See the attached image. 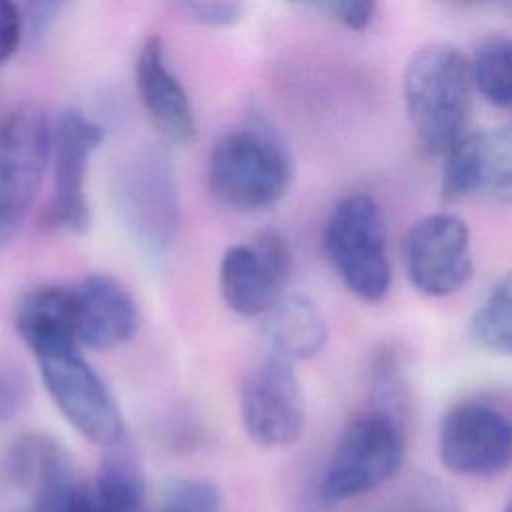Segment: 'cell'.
Here are the masks:
<instances>
[{
    "label": "cell",
    "mask_w": 512,
    "mask_h": 512,
    "mask_svg": "<svg viewBox=\"0 0 512 512\" xmlns=\"http://www.w3.org/2000/svg\"><path fill=\"white\" fill-rule=\"evenodd\" d=\"M292 160L280 138L262 124L226 132L208 158L212 192L244 212L274 206L292 180Z\"/></svg>",
    "instance_id": "7a4b0ae2"
},
{
    "label": "cell",
    "mask_w": 512,
    "mask_h": 512,
    "mask_svg": "<svg viewBox=\"0 0 512 512\" xmlns=\"http://www.w3.org/2000/svg\"><path fill=\"white\" fill-rule=\"evenodd\" d=\"M74 288L78 346L108 350L138 330L140 314L130 290L114 276L90 274Z\"/></svg>",
    "instance_id": "5bb4252c"
},
{
    "label": "cell",
    "mask_w": 512,
    "mask_h": 512,
    "mask_svg": "<svg viewBox=\"0 0 512 512\" xmlns=\"http://www.w3.org/2000/svg\"><path fill=\"white\" fill-rule=\"evenodd\" d=\"M42 382L68 424L92 444L114 448L124 442V418L100 374L78 350L38 356Z\"/></svg>",
    "instance_id": "52a82bcc"
},
{
    "label": "cell",
    "mask_w": 512,
    "mask_h": 512,
    "mask_svg": "<svg viewBox=\"0 0 512 512\" xmlns=\"http://www.w3.org/2000/svg\"><path fill=\"white\" fill-rule=\"evenodd\" d=\"M290 276V250L276 232L230 246L218 268L224 302L240 316L266 314L282 296Z\"/></svg>",
    "instance_id": "8fae6325"
},
{
    "label": "cell",
    "mask_w": 512,
    "mask_h": 512,
    "mask_svg": "<svg viewBox=\"0 0 512 512\" xmlns=\"http://www.w3.org/2000/svg\"><path fill=\"white\" fill-rule=\"evenodd\" d=\"M470 74L478 90L492 106L508 108L512 100V42L506 34H488L474 46Z\"/></svg>",
    "instance_id": "ffe728a7"
},
{
    "label": "cell",
    "mask_w": 512,
    "mask_h": 512,
    "mask_svg": "<svg viewBox=\"0 0 512 512\" xmlns=\"http://www.w3.org/2000/svg\"><path fill=\"white\" fill-rule=\"evenodd\" d=\"M438 454L442 464L460 476L502 474L512 458L508 410L486 398L454 404L438 428Z\"/></svg>",
    "instance_id": "ba28073f"
},
{
    "label": "cell",
    "mask_w": 512,
    "mask_h": 512,
    "mask_svg": "<svg viewBox=\"0 0 512 512\" xmlns=\"http://www.w3.org/2000/svg\"><path fill=\"white\" fill-rule=\"evenodd\" d=\"M104 138L102 126L78 108H66L52 128L50 156L54 162V194L48 206L50 222L82 234L90 224L86 172L92 152Z\"/></svg>",
    "instance_id": "30bf717a"
},
{
    "label": "cell",
    "mask_w": 512,
    "mask_h": 512,
    "mask_svg": "<svg viewBox=\"0 0 512 512\" xmlns=\"http://www.w3.org/2000/svg\"><path fill=\"white\" fill-rule=\"evenodd\" d=\"M240 416L252 442L278 448L292 444L304 426L302 392L290 362L268 354L244 380Z\"/></svg>",
    "instance_id": "7c38bea8"
},
{
    "label": "cell",
    "mask_w": 512,
    "mask_h": 512,
    "mask_svg": "<svg viewBox=\"0 0 512 512\" xmlns=\"http://www.w3.org/2000/svg\"><path fill=\"white\" fill-rule=\"evenodd\" d=\"M46 114L24 104L0 124V252L26 220L50 160Z\"/></svg>",
    "instance_id": "8992f818"
},
{
    "label": "cell",
    "mask_w": 512,
    "mask_h": 512,
    "mask_svg": "<svg viewBox=\"0 0 512 512\" xmlns=\"http://www.w3.org/2000/svg\"><path fill=\"white\" fill-rule=\"evenodd\" d=\"M114 196L136 242L152 254L166 252L180 224L178 186L166 150L152 144L136 148L116 174Z\"/></svg>",
    "instance_id": "5b68a950"
},
{
    "label": "cell",
    "mask_w": 512,
    "mask_h": 512,
    "mask_svg": "<svg viewBox=\"0 0 512 512\" xmlns=\"http://www.w3.org/2000/svg\"><path fill=\"white\" fill-rule=\"evenodd\" d=\"M136 88L150 120L172 144H188L196 138V120L188 94L168 68L164 44L150 36L136 58Z\"/></svg>",
    "instance_id": "9a60e30c"
},
{
    "label": "cell",
    "mask_w": 512,
    "mask_h": 512,
    "mask_svg": "<svg viewBox=\"0 0 512 512\" xmlns=\"http://www.w3.org/2000/svg\"><path fill=\"white\" fill-rule=\"evenodd\" d=\"M468 224L436 212L412 224L404 240V270L410 284L426 296H450L472 276Z\"/></svg>",
    "instance_id": "9c48e42d"
},
{
    "label": "cell",
    "mask_w": 512,
    "mask_h": 512,
    "mask_svg": "<svg viewBox=\"0 0 512 512\" xmlns=\"http://www.w3.org/2000/svg\"><path fill=\"white\" fill-rule=\"evenodd\" d=\"M222 498L216 484L200 478L176 482L164 496L158 512H220Z\"/></svg>",
    "instance_id": "603a6c76"
},
{
    "label": "cell",
    "mask_w": 512,
    "mask_h": 512,
    "mask_svg": "<svg viewBox=\"0 0 512 512\" xmlns=\"http://www.w3.org/2000/svg\"><path fill=\"white\" fill-rule=\"evenodd\" d=\"M312 6L350 30L368 28L376 14V4L366 0H332V2H320V4L316 2Z\"/></svg>",
    "instance_id": "cb8c5ba5"
},
{
    "label": "cell",
    "mask_w": 512,
    "mask_h": 512,
    "mask_svg": "<svg viewBox=\"0 0 512 512\" xmlns=\"http://www.w3.org/2000/svg\"><path fill=\"white\" fill-rule=\"evenodd\" d=\"M270 354L294 364L314 358L326 344L328 326L320 308L302 294H284L264 314Z\"/></svg>",
    "instance_id": "e0dca14e"
},
{
    "label": "cell",
    "mask_w": 512,
    "mask_h": 512,
    "mask_svg": "<svg viewBox=\"0 0 512 512\" xmlns=\"http://www.w3.org/2000/svg\"><path fill=\"white\" fill-rule=\"evenodd\" d=\"M402 94L408 120L428 152L446 154L466 134L474 82L458 48L432 44L416 50L404 68Z\"/></svg>",
    "instance_id": "6da1fadb"
},
{
    "label": "cell",
    "mask_w": 512,
    "mask_h": 512,
    "mask_svg": "<svg viewBox=\"0 0 512 512\" xmlns=\"http://www.w3.org/2000/svg\"><path fill=\"white\" fill-rule=\"evenodd\" d=\"M6 476L28 496L74 476L68 450L52 436L30 432L16 438L4 456Z\"/></svg>",
    "instance_id": "d6986e66"
},
{
    "label": "cell",
    "mask_w": 512,
    "mask_h": 512,
    "mask_svg": "<svg viewBox=\"0 0 512 512\" xmlns=\"http://www.w3.org/2000/svg\"><path fill=\"white\" fill-rule=\"evenodd\" d=\"M24 16L14 2L0 0V62H6L22 40Z\"/></svg>",
    "instance_id": "484cf974"
},
{
    "label": "cell",
    "mask_w": 512,
    "mask_h": 512,
    "mask_svg": "<svg viewBox=\"0 0 512 512\" xmlns=\"http://www.w3.org/2000/svg\"><path fill=\"white\" fill-rule=\"evenodd\" d=\"M108 450L94 480L80 486L76 512H142L146 492L136 454L124 442Z\"/></svg>",
    "instance_id": "ac0fdd59"
},
{
    "label": "cell",
    "mask_w": 512,
    "mask_h": 512,
    "mask_svg": "<svg viewBox=\"0 0 512 512\" xmlns=\"http://www.w3.org/2000/svg\"><path fill=\"white\" fill-rule=\"evenodd\" d=\"M14 324L36 358L78 350L74 288L50 284L30 290L16 308Z\"/></svg>",
    "instance_id": "2e32d148"
},
{
    "label": "cell",
    "mask_w": 512,
    "mask_h": 512,
    "mask_svg": "<svg viewBox=\"0 0 512 512\" xmlns=\"http://www.w3.org/2000/svg\"><path fill=\"white\" fill-rule=\"evenodd\" d=\"M442 166V198H490L508 204L512 198L510 128L466 132L446 154Z\"/></svg>",
    "instance_id": "4fadbf2b"
},
{
    "label": "cell",
    "mask_w": 512,
    "mask_h": 512,
    "mask_svg": "<svg viewBox=\"0 0 512 512\" xmlns=\"http://www.w3.org/2000/svg\"><path fill=\"white\" fill-rule=\"evenodd\" d=\"M180 10L204 26H232L242 18L244 8L234 2H182Z\"/></svg>",
    "instance_id": "d4e9b609"
},
{
    "label": "cell",
    "mask_w": 512,
    "mask_h": 512,
    "mask_svg": "<svg viewBox=\"0 0 512 512\" xmlns=\"http://www.w3.org/2000/svg\"><path fill=\"white\" fill-rule=\"evenodd\" d=\"M22 400H24V390L20 380L8 374H0V424L10 420L18 412Z\"/></svg>",
    "instance_id": "4316f807"
},
{
    "label": "cell",
    "mask_w": 512,
    "mask_h": 512,
    "mask_svg": "<svg viewBox=\"0 0 512 512\" xmlns=\"http://www.w3.org/2000/svg\"><path fill=\"white\" fill-rule=\"evenodd\" d=\"M406 454V424L366 408L342 432L322 476L326 502H344L388 482Z\"/></svg>",
    "instance_id": "277c9868"
},
{
    "label": "cell",
    "mask_w": 512,
    "mask_h": 512,
    "mask_svg": "<svg viewBox=\"0 0 512 512\" xmlns=\"http://www.w3.org/2000/svg\"><path fill=\"white\" fill-rule=\"evenodd\" d=\"M370 410L382 412L406 424L410 414L408 384L394 350L384 348L376 354L370 368Z\"/></svg>",
    "instance_id": "7402d4cb"
},
{
    "label": "cell",
    "mask_w": 512,
    "mask_h": 512,
    "mask_svg": "<svg viewBox=\"0 0 512 512\" xmlns=\"http://www.w3.org/2000/svg\"><path fill=\"white\" fill-rule=\"evenodd\" d=\"M470 330L478 346L492 354L508 356L512 350V284L504 274L476 306Z\"/></svg>",
    "instance_id": "44dd1931"
},
{
    "label": "cell",
    "mask_w": 512,
    "mask_h": 512,
    "mask_svg": "<svg viewBox=\"0 0 512 512\" xmlns=\"http://www.w3.org/2000/svg\"><path fill=\"white\" fill-rule=\"evenodd\" d=\"M326 254L344 286L364 302H380L392 284L386 228L378 202L362 192L344 196L324 228Z\"/></svg>",
    "instance_id": "3957f363"
}]
</instances>
